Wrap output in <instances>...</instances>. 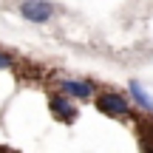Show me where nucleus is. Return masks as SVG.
Returning <instances> with one entry per match:
<instances>
[{
  "label": "nucleus",
  "mask_w": 153,
  "mask_h": 153,
  "mask_svg": "<svg viewBox=\"0 0 153 153\" xmlns=\"http://www.w3.org/2000/svg\"><path fill=\"white\" fill-rule=\"evenodd\" d=\"M97 111H102L105 116H114V119H122V116H128L131 105H128V99L122 97V94L105 91V94L97 97Z\"/></svg>",
  "instance_id": "1"
},
{
  "label": "nucleus",
  "mask_w": 153,
  "mask_h": 153,
  "mask_svg": "<svg viewBox=\"0 0 153 153\" xmlns=\"http://www.w3.org/2000/svg\"><path fill=\"white\" fill-rule=\"evenodd\" d=\"M20 14L28 23H48L54 14V6L48 0H23L20 3Z\"/></svg>",
  "instance_id": "2"
},
{
  "label": "nucleus",
  "mask_w": 153,
  "mask_h": 153,
  "mask_svg": "<svg viewBox=\"0 0 153 153\" xmlns=\"http://www.w3.org/2000/svg\"><path fill=\"white\" fill-rule=\"evenodd\" d=\"M60 94L68 97V99H91L97 94V88L88 79H62L60 82Z\"/></svg>",
  "instance_id": "3"
},
{
  "label": "nucleus",
  "mask_w": 153,
  "mask_h": 153,
  "mask_svg": "<svg viewBox=\"0 0 153 153\" xmlns=\"http://www.w3.org/2000/svg\"><path fill=\"white\" fill-rule=\"evenodd\" d=\"M48 108H51V114H54L60 122H74V119H76L74 99L62 97V94H51V99H48Z\"/></svg>",
  "instance_id": "4"
},
{
  "label": "nucleus",
  "mask_w": 153,
  "mask_h": 153,
  "mask_svg": "<svg viewBox=\"0 0 153 153\" xmlns=\"http://www.w3.org/2000/svg\"><path fill=\"white\" fill-rule=\"evenodd\" d=\"M128 91H131V97L136 99V105H139L142 111H148V114H153V97H150L148 91H145L142 85H139L136 79H131V85H128Z\"/></svg>",
  "instance_id": "5"
},
{
  "label": "nucleus",
  "mask_w": 153,
  "mask_h": 153,
  "mask_svg": "<svg viewBox=\"0 0 153 153\" xmlns=\"http://www.w3.org/2000/svg\"><path fill=\"white\" fill-rule=\"evenodd\" d=\"M14 65V60H11L9 54H3V51H0V71H6V68H11Z\"/></svg>",
  "instance_id": "6"
},
{
  "label": "nucleus",
  "mask_w": 153,
  "mask_h": 153,
  "mask_svg": "<svg viewBox=\"0 0 153 153\" xmlns=\"http://www.w3.org/2000/svg\"><path fill=\"white\" fill-rule=\"evenodd\" d=\"M0 153H3V148H0Z\"/></svg>",
  "instance_id": "7"
}]
</instances>
